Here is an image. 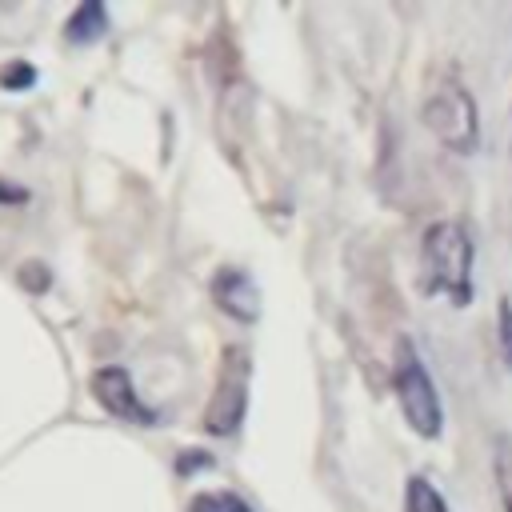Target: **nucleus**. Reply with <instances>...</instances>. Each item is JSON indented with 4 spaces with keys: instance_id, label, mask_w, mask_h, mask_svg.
<instances>
[{
    "instance_id": "2",
    "label": "nucleus",
    "mask_w": 512,
    "mask_h": 512,
    "mask_svg": "<svg viewBox=\"0 0 512 512\" xmlns=\"http://www.w3.org/2000/svg\"><path fill=\"white\" fill-rule=\"evenodd\" d=\"M392 392L400 400V412L408 420V428L416 436H440L444 428V408H440V392L432 384L428 364L420 360L412 336H400L392 348Z\"/></svg>"
},
{
    "instance_id": "14",
    "label": "nucleus",
    "mask_w": 512,
    "mask_h": 512,
    "mask_svg": "<svg viewBox=\"0 0 512 512\" xmlns=\"http://www.w3.org/2000/svg\"><path fill=\"white\" fill-rule=\"evenodd\" d=\"M212 464V456H204V452H192V456H180L176 460V468L180 472H192V468H208Z\"/></svg>"
},
{
    "instance_id": "13",
    "label": "nucleus",
    "mask_w": 512,
    "mask_h": 512,
    "mask_svg": "<svg viewBox=\"0 0 512 512\" xmlns=\"http://www.w3.org/2000/svg\"><path fill=\"white\" fill-rule=\"evenodd\" d=\"M8 204H28V188L0 176V208H8Z\"/></svg>"
},
{
    "instance_id": "3",
    "label": "nucleus",
    "mask_w": 512,
    "mask_h": 512,
    "mask_svg": "<svg viewBox=\"0 0 512 512\" xmlns=\"http://www.w3.org/2000/svg\"><path fill=\"white\" fill-rule=\"evenodd\" d=\"M420 116H424L428 132H432L444 148H452V152H472V148H476V136H480L476 100H472V92L464 88V80H460L456 72H444V76L432 84V92H428Z\"/></svg>"
},
{
    "instance_id": "5",
    "label": "nucleus",
    "mask_w": 512,
    "mask_h": 512,
    "mask_svg": "<svg viewBox=\"0 0 512 512\" xmlns=\"http://www.w3.org/2000/svg\"><path fill=\"white\" fill-rule=\"evenodd\" d=\"M92 396H96V404H100L112 420L140 424V428H156V424H160V412L148 408V404L136 396V384H132L128 368H120V364H104V368L92 372Z\"/></svg>"
},
{
    "instance_id": "8",
    "label": "nucleus",
    "mask_w": 512,
    "mask_h": 512,
    "mask_svg": "<svg viewBox=\"0 0 512 512\" xmlns=\"http://www.w3.org/2000/svg\"><path fill=\"white\" fill-rule=\"evenodd\" d=\"M404 512H448V504H444V496L436 492L432 480L408 476V484H404Z\"/></svg>"
},
{
    "instance_id": "12",
    "label": "nucleus",
    "mask_w": 512,
    "mask_h": 512,
    "mask_svg": "<svg viewBox=\"0 0 512 512\" xmlns=\"http://www.w3.org/2000/svg\"><path fill=\"white\" fill-rule=\"evenodd\" d=\"M500 348H504V360L512 364V304L500 300Z\"/></svg>"
},
{
    "instance_id": "7",
    "label": "nucleus",
    "mask_w": 512,
    "mask_h": 512,
    "mask_svg": "<svg viewBox=\"0 0 512 512\" xmlns=\"http://www.w3.org/2000/svg\"><path fill=\"white\" fill-rule=\"evenodd\" d=\"M108 32V8L100 0H84L80 8H72L68 24H64V40L68 44H96Z\"/></svg>"
},
{
    "instance_id": "11",
    "label": "nucleus",
    "mask_w": 512,
    "mask_h": 512,
    "mask_svg": "<svg viewBox=\"0 0 512 512\" xmlns=\"http://www.w3.org/2000/svg\"><path fill=\"white\" fill-rule=\"evenodd\" d=\"M32 84H36V68H32L28 60H12V64L0 68V88H4V92H24V88H32Z\"/></svg>"
},
{
    "instance_id": "1",
    "label": "nucleus",
    "mask_w": 512,
    "mask_h": 512,
    "mask_svg": "<svg viewBox=\"0 0 512 512\" xmlns=\"http://www.w3.org/2000/svg\"><path fill=\"white\" fill-rule=\"evenodd\" d=\"M472 264L476 248L464 224L436 220L420 236V284L432 296H448L452 304L472 300Z\"/></svg>"
},
{
    "instance_id": "10",
    "label": "nucleus",
    "mask_w": 512,
    "mask_h": 512,
    "mask_svg": "<svg viewBox=\"0 0 512 512\" xmlns=\"http://www.w3.org/2000/svg\"><path fill=\"white\" fill-rule=\"evenodd\" d=\"M492 468H496V492H500V504H504V512H512V444H508V440L496 444Z\"/></svg>"
},
{
    "instance_id": "6",
    "label": "nucleus",
    "mask_w": 512,
    "mask_h": 512,
    "mask_svg": "<svg viewBox=\"0 0 512 512\" xmlns=\"http://www.w3.org/2000/svg\"><path fill=\"white\" fill-rule=\"evenodd\" d=\"M212 300L240 324L260 320V288L244 268H220L212 276Z\"/></svg>"
},
{
    "instance_id": "9",
    "label": "nucleus",
    "mask_w": 512,
    "mask_h": 512,
    "mask_svg": "<svg viewBox=\"0 0 512 512\" xmlns=\"http://www.w3.org/2000/svg\"><path fill=\"white\" fill-rule=\"evenodd\" d=\"M188 512H252L236 492H196Z\"/></svg>"
},
{
    "instance_id": "4",
    "label": "nucleus",
    "mask_w": 512,
    "mask_h": 512,
    "mask_svg": "<svg viewBox=\"0 0 512 512\" xmlns=\"http://www.w3.org/2000/svg\"><path fill=\"white\" fill-rule=\"evenodd\" d=\"M248 376H252V360L244 348H224L220 356V376L212 388V400L204 408V432L212 436H232L244 424L248 412Z\"/></svg>"
}]
</instances>
